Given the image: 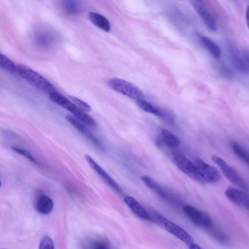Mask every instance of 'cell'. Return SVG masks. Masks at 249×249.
Masks as SVG:
<instances>
[{
  "label": "cell",
  "mask_w": 249,
  "mask_h": 249,
  "mask_svg": "<svg viewBox=\"0 0 249 249\" xmlns=\"http://www.w3.org/2000/svg\"><path fill=\"white\" fill-rule=\"evenodd\" d=\"M66 119L96 147L99 149H102L103 146L100 142L89 130L84 124L70 115H67L66 116Z\"/></svg>",
  "instance_id": "cell-13"
},
{
  "label": "cell",
  "mask_w": 249,
  "mask_h": 249,
  "mask_svg": "<svg viewBox=\"0 0 249 249\" xmlns=\"http://www.w3.org/2000/svg\"><path fill=\"white\" fill-rule=\"evenodd\" d=\"M136 104L144 111L152 114L161 118L170 125L174 124V116L169 110L157 106L144 100L137 101Z\"/></svg>",
  "instance_id": "cell-8"
},
{
  "label": "cell",
  "mask_w": 249,
  "mask_h": 249,
  "mask_svg": "<svg viewBox=\"0 0 249 249\" xmlns=\"http://www.w3.org/2000/svg\"><path fill=\"white\" fill-rule=\"evenodd\" d=\"M108 86L114 90L136 101L144 100L142 91L132 83L119 78H113L108 81Z\"/></svg>",
  "instance_id": "cell-3"
},
{
  "label": "cell",
  "mask_w": 249,
  "mask_h": 249,
  "mask_svg": "<svg viewBox=\"0 0 249 249\" xmlns=\"http://www.w3.org/2000/svg\"><path fill=\"white\" fill-rule=\"evenodd\" d=\"M194 163L204 183H215L220 180V175L214 167L200 159H196Z\"/></svg>",
  "instance_id": "cell-7"
},
{
  "label": "cell",
  "mask_w": 249,
  "mask_h": 249,
  "mask_svg": "<svg viewBox=\"0 0 249 249\" xmlns=\"http://www.w3.org/2000/svg\"><path fill=\"white\" fill-rule=\"evenodd\" d=\"M50 99L54 103L71 112L77 119L85 125L92 128L97 127L95 121L86 112L77 107L72 101L64 97L58 91L50 94Z\"/></svg>",
  "instance_id": "cell-2"
},
{
  "label": "cell",
  "mask_w": 249,
  "mask_h": 249,
  "mask_svg": "<svg viewBox=\"0 0 249 249\" xmlns=\"http://www.w3.org/2000/svg\"><path fill=\"white\" fill-rule=\"evenodd\" d=\"M213 161L218 165L225 177L232 184L239 187L244 191L249 190L248 184L232 167L220 157L213 155Z\"/></svg>",
  "instance_id": "cell-5"
},
{
  "label": "cell",
  "mask_w": 249,
  "mask_h": 249,
  "mask_svg": "<svg viewBox=\"0 0 249 249\" xmlns=\"http://www.w3.org/2000/svg\"><path fill=\"white\" fill-rule=\"evenodd\" d=\"M200 40L202 45L213 57L218 58L220 56V48L215 42L205 36H200Z\"/></svg>",
  "instance_id": "cell-20"
},
{
  "label": "cell",
  "mask_w": 249,
  "mask_h": 249,
  "mask_svg": "<svg viewBox=\"0 0 249 249\" xmlns=\"http://www.w3.org/2000/svg\"><path fill=\"white\" fill-rule=\"evenodd\" d=\"M242 53L246 63L249 67V52L243 51Z\"/></svg>",
  "instance_id": "cell-28"
},
{
  "label": "cell",
  "mask_w": 249,
  "mask_h": 249,
  "mask_svg": "<svg viewBox=\"0 0 249 249\" xmlns=\"http://www.w3.org/2000/svg\"><path fill=\"white\" fill-rule=\"evenodd\" d=\"M85 158L91 168L100 176L107 185L118 193H122V189L118 183L90 156L87 154L85 155Z\"/></svg>",
  "instance_id": "cell-10"
},
{
  "label": "cell",
  "mask_w": 249,
  "mask_h": 249,
  "mask_svg": "<svg viewBox=\"0 0 249 249\" xmlns=\"http://www.w3.org/2000/svg\"><path fill=\"white\" fill-rule=\"evenodd\" d=\"M230 59L234 68L240 72L249 74V67L246 63L242 52L233 45L229 47Z\"/></svg>",
  "instance_id": "cell-14"
},
{
  "label": "cell",
  "mask_w": 249,
  "mask_h": 249,
  "mask_svg": "<svg viewBox=\"0 0 249 249\" xmlns=\"http://www.w3.org/2000/svg\"><path fill=\"white\" fill-rule=\"evenodd\" d=\"M189 249H203L198 245L196 243H193L189 246Z\"/></svg>",
  "instance_id": "cell-30"
},
{
  "label": "cell",
  "mask_w": 249,
  "mask_h": 249,
  "mask_svg": "<svg viewBox=\"0 0 249 249\" xmlns=\"http://www.w3.org/2000/svg\"><path fill=\"white\" fill-rule=\"evenodd\" d=\"M157 135L160 142L168 147L175 148L180 144V141L179 138L166 129L158 128Z\"/></svg>",
  "instance_id": "cell-16"
},
{
  "label": "cell",
  "mask_w": 249,
  "mask_h": 249,
  "mask_svg": "<svg viewBox=\"0 0 249 249\" xmlns=\"http://www.w3.org/2000/svg\"><path fill=\"white\" fill-rule=\"evenodd\" d=\"M35 206L36 210L38 213L47 214L52 211L53 203L52 199L49 196L41 194L37 196Z\"/></svg>",
  "instance_id": "cell-17"
},
{
  "label": "cell",
  "mask_w": 249,
  "mask_h": 249,
  "mask_svg": "<svg viewBox=\"0 0 249 249\" xmlns=\"http://www.w3.org/2000/svg\"><path fill=\"white\" fill-rule=\"evenodd\" d=\"M88 17L90 22L97 27L108 32L111 26L108 20L103 15L94 12H89Z\"/></svg>",
  "instance_id": "cell-18"
},
{
  "label": "cell",
  "mask_w": 249,
  "mask_h": 249,
  "mask_svg": "<svg viewBox=\"0 0 249 249\" xmlns=\"http://www.w3.org/2000/svg\"></svg>",
  "instance_id": "cell-31"
},
{
  "label": "cell",
  "mask_w": 249,
  "mask_h": 249,
  "mask_svg": "<svg viewBox=\"0 0 249 249\" xmlns=\"http://www.w3.org/2000/svg\"><path fill=\"white\" fill-rule=\"evenodd\" d=\"M0 66L2 69L9 72L14 73L18 71L17 66L14 62L2 53L0 55Z\"/></svg>",
  "instance_id": "cell-22"
},
{
  "label": "cell",
  "mask_w": 249,
  "mask_h": 249,
  "mask_svg": "<svg viewBox=\"0 0 249 249\" xmlns=\"http://www.w3.org/2000/svg\"><path fill=\"white\" fill-rule=\"evenodd\" d=\"M190 2L207 28L212 32L216 31L217 30V25L215 20L202 1L191 0Z\"/></svg>",
  "instance_id": "cell-11"
},
{
  "label": "cell",
  "mask_w": 249,
  "mask_h": 249,
  "mask_svg": "<svg viewBox=\"0 0 249 249\" xmlns=\"http://www.w3.org/2000/svg\"><path fill=\"white\" fill-rule=\"evenodd\" d=\"M39 249H54L52 239L47 236L43 237L40 242Z\"/></svg>",
  "instance_id": "cell-26"
},
{
  "label": "cell",
  "mask_w": 249,
  "mask_h": 249,
  "mask_svg": "<svg viewBox=\"0 0 249 249\" xmlns=\"http://www.w3.org/2000/svg\"><path fill=\"white\" fill-rule=\"evenodd\" d=\"M69 99L80 109L87 112L91 110V107L81 99L72 96H69Z\"/></svg>",
  "instance_id": "cell-24"
},
{
  "label": "cell",
  "mask_w": 249,
  "mask_h": 249,
  "mask_svg": "<svg viewBox=\"0 0 249 249\" xmlns=\"http://www.w3.org/2000/svg\"><path fill=\"white\" fill-rule=\"evenodd\" d=\"M183 211L186 216L196 225L209 228L212 225L211 216L205 212L190 205H184Z\"/></svg>",
  "instance_id": "cell-6"
},
{
  "label": "cell",
  "mask_w": 249,
  "mask_h": 249,
  "mask_svg": "<svg viewBox=\"0 0 249 249\" xmlns=\"http://www.w3.org/2000/svg\"><path fill=\"white\" fill-rule=\"evenodd\" d=\"M159 221L163 225L165 230L179 239L188 246L194 243V239L186 231L175 223L160 215Z\"/></svg>",
  "instance_id": "cell-9"
},
{
  "label": "cell",
  "mask_w": 249,
  "mask_h": 249,
  "mask_svg": "<svg viewBox=\"0 0 249 249\" xmlns=\"http://www.w3.org/2000/svg\"><path fill=\"white\" fill-rule=\"evenodd\" d=\"M208 228H210L212 235L217 241L225 244L228 242V239L226 235L216 227H213L212 225Z\"/></svg>",
  "instance_id": "cell-25"
},
{
  "label": "cell",
  "mask_w": 249,
  "mask_h": 249,
  "mask_svg": "<svg viewBox=\"0 0 249 249\" xmlns=\"http://www.w3.org/2000/svg\"><path fill=\"white\" fill-rule=\"evenodd\" d=\"M231 147L234 155L249 166V152L242 145L236 142H232Z\"/></svg>",
  "instance_id": "cell-21"
},
{
  "label": "cell",
  "mask_w": 249,
  "mask_h": 249,
  "mask_svg": "<svg viewBox=\"0 0 249 249\" xmlns=\"http://www.w3.org/2000/svg\"><path fill=\"white\" fill-rule=\"evenodd\" d=\"M225 194L232 203L249 211V194L245 191L230 187L226 190Z\"/></svg>",
  "instance_id": "cell-12"
},
{
  "label": "cell",
  "mask_w": 249,
  "mask_h": 249,
  "mask_svg": "<svg viewBox=\"0 0 249 249\" xmlns=\"http://www.w3.org/2000/svg\"><path fill=\"white\" fill-rule=\"evenodd\" d=\"M124 201L131 211L138 217L147 221H152L149 213L134 197L126 196Z\"/></svg>",
  "instance_id": "cell-15"
},
{
  "label": "cell",
  "mask_w": 249,
  "mask_h": 249,
  "mask_svg": "<svg viewBox=\"0 0 249 249\" xmlns=\"http://www.w3.org/2000/svg\"><path fill=\"white\" fill-rule=\"evenodd\" d=\"M141 178L144 184L153 192L164 199H168L167 193L151 177L147 175H142Z\"/></svg>",
  "instance_id": "cell-19"
},
{
  "label": "cell",
  "mask_w": 249,
  "mask_h": 249,
  "mask_svg": "<svg viewBox=\"0 0 249 249\" xmlns=\"http://www.w3.org/2000/svg\"><path fill=\"white\" fill-rule=\"evenodd\" d=\"M246 20L247 25L249 28V4L247 6L246 12Z\"/></svg>",
  "instance_id": "cell-29"
},
{
  "label": "cell",
  "mask_w": 249,
  "mask_h": 249,
  "mask_svg": "<svg viewBox=\"0 0 249 249\" xmlns=\"http://www.w3.org/2000/svg\"><path fill=\"white\" fill-rule=\"evenodd\" d=\"M170 158L175 165L191 179L204 183L200 178L194 163L191 161L183 154L173 151L171 153Z\"/></svg>",
  "instance_id": "cell-4"
},
{
  "label": "cell",
  "mask_w": 249,
  "mask_h": 249,
  "mask_svg": "<svg viewBox=\"0 0 249 249\" xmlns=\"http://www.w3.org/2000/svg\"><path fill=\"white\" fill-rule=\"evenodd\" d=\"M11 149L15 152L25 157L27 159L29 160L31 162L38 166L40 165V163L38 160L30 153L28 151L21 148L20 147L13 146Z\"/></svg>",
  "instance_id": "cell-23"
},
{
  "label": "cell",
  "mask_w": 249,
  "mask_h": 249,
  "mask_svg": "<svg viewBox=\"0 0 249 249\" xmlns=\"http://www.w3.org/2000/svg\"><path fill=\"white\" fill-rule=\"evenodd\" d=\"M93 249H109V246L107 242L100 240L93 244Z\"/></svg>",
  "instance_id": "cell-27"
},
{
  "label": "cell",
  "mask_w": 249,
  "mask_h": 249,
  "mask_svg": "<svg viewBox=\"0 0 249 249\" xmlns=\"http://www.w3.org/2000/svg\"><path fill=\"white\" fill-rule=\"evenodd\" d=\"M19 75L38 89L49 94L57 92L55 87L47 79L29 67L23 64L17 66Z\"/></svg>",
  "instance_id": "cell-1"
}]
</instances>
